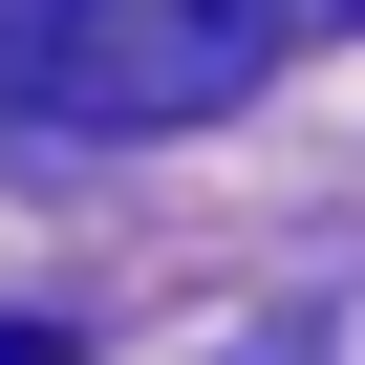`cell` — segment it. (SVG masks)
Segmentation results:
<instances>
[{
	"instance_id": "obj_1",
	"label": "cell",
	"mask_w": 365,
	"mask_h": 365,
	"mask_svg": "<svg viewBox=\"0 0 365 365\" xmlns=\"http://www.w3.org/2000/svg\"><path fill=\"white\" fill-rule=\"evenodd\" d=\"M301 22H365V0H22L0 22V86L43 129H215Z\"/></svg>"
}]
</instances>
